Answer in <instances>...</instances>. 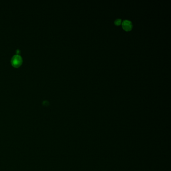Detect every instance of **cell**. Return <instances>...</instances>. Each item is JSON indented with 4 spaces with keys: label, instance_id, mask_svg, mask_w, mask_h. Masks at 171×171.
<instances>
[{
    "label": "cell",
    "instance_id": "obj_1",
    "mask_svg": "<svg viewBox=\"0 0 171 171\" xmlns=\"http://www.w3.org/2000/svg\"><path fill=\"white\" fill-rule=\"evenodd\" d=\"M11 63L14 67H18L22 63V58L19 55H15L12 57Z\"/></svg>",
    "mask_w": 171,
    "mask_h": 171
},
{
    "label": "cell",
    "instance_id": "obj_2",
    "mask_svg": "<svg viewBox=\"0 0 171 171\" xmlns=\"http://www.w3.org/2000/svg\"><path fill=\"white\" fill-rule=\"evenodd\" d=\"M123 27L124 30L126 31H130L132 29V23L131 22L128 20H125L123 22Z\"/></svg>",
    "mask_w": 171,
    "mask_h": 171
},
{
    "label": "cell",
    "instance_id": "obj_3",
    "mask_svg": "<svg viewBox=\"0 0 171 171\" xmlns=\"http://www.w3.org/2000/svg\"><path fill=\"white\" fill-rule=\"evenodd\" d=\"M121 19H117L115 21V24L116 25L119 26V25H121Z\"/></svg>",
    "mask_w": 171,
    "mask_h": 171
}]
</instances>
